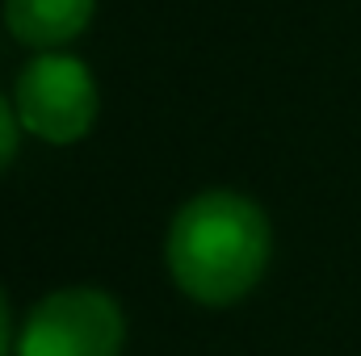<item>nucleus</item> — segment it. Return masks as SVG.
<instances>
[{"label": "nucleus", "mask_w": 361, "mask_h": 356, "mask_svg": "<svg viewBox=\"0 0 361 356\" xmlns=\"http://www.w3.org/2000/svg\"><path fill=\"white\" fill-rule=\"evenodd\" d=\"M273 252L269 218L231 189H206L185 201L169 231V272L193 302L227 306L257 289Z\"/></svg>", "instance_id": "1"}, {"label": "nucleus", "mask_w": 361, "mask_h": 356, "mask_svg": "<svg viewBox=\"0 0 361 356\" xmlns=\"http://www.w3.org/2000/svg\"><path fill=\"white\" fill-rule=\"evenodd\" d=\"M13 105L30 134L68 147L85 139L97 122V80L76 55L42 51L21 68Z\"/></svg>", "instance_id": "2"}, {"label": "nucleus", "mask_w": 361, "mask_h": 356, "mask_svg": "<svg viewBox=\"0 0 361 356\" xmlns=\"http://www.w3.org/2000/svg\"><path fill=\"white\" fill-rule=\"evenodd\" d=\"M122 336L126 323L109 293L59 289L30 310L17 336V356H118Z\"/></svg>", "instance_id": "3"}, {"label": "nucleus", "mask_w": 361, "mask_h": 356, "mask_svg": "<svg viewBox=\"0 0 361 356\" xmlns=\"http://www.w3.org/2000/svg\"><path fill=\"white\" fill-rule=\"evenodd\" d=\"M97 0H4V25L34 51H55L80 38L92 21Z\"/></svg>", "instance_id": "4"}, {"label": "nucleus", "mask_w": 361, "mask_h": 356, "mask_svg": "<svg viewBox=\"0 0 361 356\" xmlns=\"http://www.w3.org/2000/svg\"><path fill=\"white\" fill-rule=\"evenodd\" d=\"M17 113H13V105L0 96V172L13 164V155H17Z\"/></svg>", "instance_id": "5"}, {"label": "nucleus", "mask_w": 361, "mask_h": 356, "mask_svg": "<svg viewBox=\"0 0 361 356\" xmlns=\"http://www.w3.org/2000/svg\"><path fill=\"white\" fill-rule=\"evenodd\" d=\"M13 348V310H8V298L0 289V356H8Z\"/></svg>", "instance_id": "6"}]
</instances>
